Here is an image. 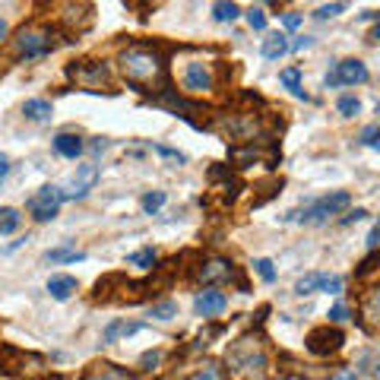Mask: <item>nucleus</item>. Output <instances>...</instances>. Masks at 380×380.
<instances>
[{"instance_id": "22", "label": "nucleus", "mask_w": 380, "mask_h": 380, "mask_svg": "<svg viewBox=\"0 0 380 380\" xmlns=\"http://www.w3.org/2000/svg\"><path fill=\"white\" fill-rule=\"evenodd\" d=\"M187 380H228V374H225L222 364L209 361V364H203V368H197V371L190 374Z\"/></svg>"}, {"instance_id": "32", "label": "nucleus", "mask_w": 380, "mask_h": 380, "mask_svg": "<svg viewBox=\"0 0 380 380\" xmlns=\"http://www.w3.org/2000/svg\"><path fill=\"white\" fill-rule=\"evenodd\" d=\"M158 152V156H165V158H171V162H178V165H181V162H187V156H184V152H178V149H168V146H152Z\"/></svg>"}, {"instance_id": "27", "label": "nucleus", "mask_w": 380, "mask_h": 380, "mask_svg": "<svg viewBox=\"0 0 380 380\" xmlns=\"http://www.w3.org/2000/svg\"><path fill=\"white\" fill-rule=\"evenodd\" d=\"M152 317L156 320H171V317H178V305L174 301H158V305H152Z\"/></svg>"}, {"instance_id": "23", "label": "nucleus", "mask_w": 380, "mask_h": 380, "mask_svg": "<svg viewBox=\"0 0 380 380\" xmlns=\"http://www.w3.org/2000/svg\"><path fill=\"white\" fill-rule=\"evenodd\" d=\"M165 200H168L165 190H152V193H146V197L140 200V206H143V213H146V215H156L158 209L165 206Z\"/></svg>"}, {"instance_id": "15", "label": "nucleus", "mask_w": 380, "mask_h": 380, "mask_svg": "<svg viewBox=\"0 0 380 380\" xmlns=\"http://www.w3.org/2000/svg\"><path fill=\"white\" fill-rule=\"evenodd\" d=\"M289 51V38L282 32H273V35H266L263 42H260V54H263L266 60H279L282 54Z\"/></svg>"}, {"instance_id": "34", "label": "nucleus", "mask_w": 380, "mask_h": 380, "mask_svg": "<svg viewBox=\"0 0 380 380\" xmlns=\"http://www.w3.org/2000/svg\"><path fill=\"white\" fill-rule=\"evenodd\" d=\"M348 320V307L346 305H333L330 307V323H346Z\"/></svg>"}, {"instance_id": "41", "label": "nucleus", "mask_w": 380, "mask_h": 380, "mask_svg": "<svg viewBox=\"0 0 380 380\" xmlns=\"http://www.w3.org/2000/svg\"><path fill=\"white\" fill-rule=\"evenodd\" d=\"M7 35H10V25H7V19L0 16V42H7Z\"/></svg>"}, {"instance_id": "37", "label": "nucleus", "mask_w": 380, "mask_h": 380, "mask_svg": "<svg viewBox=\"0 0 380 380\" xmlns=\"http://www.w3.org/2000/svg\"><path fill=\"white\" fill-rule=\"evenodd\" d=\"M311 45H314V42H311V38L305 35V38H298V42H292L289 48H292V51H305V48H311Z\"/></svg>"}, {"instance_id": "3", "label": "nucleus", "mask_w": 380, "mask_h": 380, "mask_svg": "<svg viewBox=\"0 0 380 380\" xmlns=\"http://www.w3.org/2000/svg\"><path fill=\"white\" fill-rule=\"evenodd\" d=\"M67 73L73 76L80 86H86L89 92H99L102 86L111 83V67H108L105 60H83V64L70 67Z\"/></svg>"}, {"instance_id": "17", "label": "nucleus", "mask_w": 380, "mask_h": 380, "mask_svg": "<svg viewBox=\"0 0 380 380\" xmlns=\"http://www.w3.org/2000/svg\"><path fill=\"white\" fill-rule=\"evenodd\" d=\"M83 380H136V377L130 371H124V368H115V364H99Z\"/></svg>"}, {"instance_id": "12", "label": "nucleus", "mask_w": 380, "mask_h": 380, "mask_svg": "<svg viewBox=\"0 0 380 380\" xmlns=\"http://www.w3.org/2000/svg\"><path fill=\"white\" fill-rule=\"evenodd\" d=\"M146 330V323H133V320H115L105 326V342H117V339L136 336V333Z\"/></svg>"}, {"instance_id": "7", "label": "nucleus", "mask_w": 380, "mask_h": 380, "mask_svg": "<svg viewBox=\"0 0 380 380\" xmlns=\"http://www.w3.org/2000/svg\"><path fill=\"white\" fill-rule=\"evenodd\" d=\"M307 352H314V355H333V352H339L342 348V342H346V336H342V330H336V326H317V330L307 333Z\"/></svg>"}, {"instance_id": "44", "label": "nucleus", "mask_w": 380, "mask_h": 380, "mask_svg": "<svg viewBox=\"0 0 380 380\" xmlns=\"http://www.w3.org/2000/svg\"><path fill=\"white\" fill-rule=\"evenodd\" d=\"M279 380H298V377H279Z\"/></svg>"}, {"instance_id": "5", "label": "nucleus", "mask_w": 380, "mask_h": 380, "mask_svg": "<svg viewBox=\"0 0 380 380\" xmlns=\"http://www.w3.org/2000/svg\"><path fill=\"white\" fill-rule=\"evenodd\" d=\"M51 48H54V42H51L48 29H23V32L16 35V54L23 60L45 58Z\"/></svg>"}, {"instance_id": "28", "label": "nucleus", "mask_w": 380, "mask_h": 380, "mask_svg": "<svg viewBox=\"0 0 380 380\" xmlns=\"http://www.w3.org/2000/svg\"><path fill=\"white\" fill-rule=\"evenodd\" d=\"M254 270H257V276H260L263 282H276L273 260H266V257H260V260H254Z\"/></svg>"}, {"instance_id": "10", "label": "nucleus", "mask_w": 380, "mask_h": 380, "mask_svg": "<svg viewBox=\"0 0 380 380\" xmlns=\"http://www.w3.org/2000/svg\"><path fill=\"white\" fill-rule=\"evenodd\" d=\"M95 181H99V165H80L73 174V193H67V200H83L86 193H89L92 187H95Z\"/></svg>"}, {"instance_id": "14", "label": "nucleus", "mask_w": 380, "mask_h": 380, "mask_svg": "<svg viewBox=\"0 0 380 380\" xmlns=\"http://www.w3.org/2000/svg\"><path fill=\"white\" fill-rule=\"evenodd\" d=\"M348 203H352V193H348V190H333V193L317 200V206L326 215H336V213H342V209H348Z\"/></svg>"}, {"instance_id": "36", "label": "nucleus", "mask_w": 380, "mask_h": 380, "mask_svg": "<svg viewBox=\"0 0 380 380\" xmlns=\"http://www.w3.org/2000/svg\"><path fill=\"white\" fill-rule=\"evenodd\" d=\"M361 219H368V209H352V213H348V215H342V225L361 222Z\"/></svg>"}, {"instance_id": "21", "label": "nucleus", "mask_w": 380, "mask_h": 380, "mask_svg": "<svg viewBox=\"0 0 380 380\" xmlns=\"http://www.w3.org/2000/svg\"><path fill=\"white\" fill-rule=\"evenodd\" d=\"M279 83L285 86V89L295 92L298 99H307L305 89H301V70H298V67H289V70H282V73H279Z\"/></svg>"}, {"instance_id": "20", "label": "nucleus", "mask_w": 380, "mask_h": 380, "mask_svg": "<svg viewBox=\"0 0 380 380\" xmlns=\"http://www.w3.org/2000/svg\"><path fill=\"white\" fill-rule=\"evenodd\" d=\"M23 225V215H19V209L13 206H3L0 209V235H13Z\"/></svg>"}, {"instance_id": "18", "label": "nucleus", "mask_w": 380, "mask_h": 380, "mask_svg": "<svg viewBox=\"0 0 380 380\" xmlns=\"http://www.w3.org/2000/svg\"><path fill=\"white\" fill-rule=\"evenodd\" d=\"M45 260H48V263H83L86 254L83 250H73V248H54L45 254Z\"/></svg>"}, {"instance_id": "35", "label": "nucleus", "mask_w": 380, "mask_h": 380, "mask_svg": "<svg viewBox=\"0 0 380 380\" xmlns=\"http://www.w3.org/2000/svg\"><path fill=\"white\" fill-rule=\"evenodd\" d=\"M158 358H162L158 352H146V355L140 358V368H143V371H152V368L158 364Z\"/></svg>"}, {"instance_id": "2", "label": "nucleus", "mask_w": 380, "mask_h": 380, "mask_svg": "<svg viewBox=\"0 0 380 380\" xmlns=\"http://www.w3.org/2000/svg\"><path fill=\"white\" fill-rule=\"evenodd\" d=\"M67 200V193L60 187H42L35 197H29V213L38 219V222H51V219H58V213H60V203Z\"/></svg>"}, {"instance_id": "11", "label": "nucleus", "mask_w": 380, "mask_h": 380, "mask_svg": "<svg viewBox=\"0 0 380 380\" xmlns=\"http://www.w3.org/2000/svg\"><path fill=\"white\" fill-rule=\"evenodd\" d=\"M83 149H86V143L80 140V133L64 130V133L54 136V152L64 156V158H80V156H83Z\"/></svg>"}, {"instance_id": "4", "label": "nucleus", "mask_w": 380, "mask_h": 380, "mask_svg": "<svg viewBox=\"0 0 380 380\" xmlns=\"http://www.w3.org/2000/svg\"><path fill=\"white\" fill-rule=\"evenodd\" d=\"M368 80H371L368 67H364L361 60H355V58L339 60L330 73L323 76V83L330 86V89H333V86H361V83H368Z\"/></svg>"}, {"instance_id": "24", "label": "nucleus", "mask_w": 380, "mask_h": 380, "mask_svg": "<svg viewBox=\"0 0 380 380\" xmlns=\"http://www.w3.org/2000/svg\"><path fill=\"white\" fill-rule=\"evenodd\" d=\"M320 279H323V273L301 276V279H298V285H295V295H314V292H320Z\"/></svg>"}, {"instance_id": "30", "label": "nucleus", "mask_w": 380, "mask_h": 380, "mask_svg": "<svg viewBox=\"0 0 380 380\" xmlns=\"http://www.w3.org/2000/svg\"><path fill=\"white\" fill-rule=\"evenodd\" d=\"M248 25L254 29V32H263L266 29V13L260 7H250L248 10Z\"/></svg>"}, {"instance_id": "29", "label": "nucleus", "mask_w": 380, "mask_h": 380, "mask_svg": "<svg viewBox=\"0 0 380 380\" xmlns=\"http://www.w3.org/2000/svg\"><path fill=\"white\" fill-rule=\"evenodd\" d=\"M342 285H346V282H342V276H326V273H323L320 292H326V295H339V292H342Z\"/></svg>"}, {"instance_id": "40", "label": "nucleus", "mask_w": 380, "mask_h": 380, "mask_svg": "<svg viewBox=\"0 0 380 380\" xmlns=\"http://www.w3.org/2000/svg\"><path fill=\"white\" fill-rule=\"evenodd\" d=\"M330 380H358V374L355 371H339V374H333Z\"/></svg>"}, {"instance_id": "31", "label": "nucleus", "mask_w": 380, "mask_h": 380, "mask_svg": "<svg viewBox=\"0 0 380 380\" xmlns=\"http://www.w3.org/2000/svg\"><path fill=\"white\" fill-rule=\"evenodd\" d=\"M346 7H348L346 0H336V3H326V7H320V10H317V19H333V16H339V13H342Z\"/></svg>"}, {"instance_id": "8", "label": "nucleus", "mask_w": 380, "mask_h": 380, "mask_svg": "<svg viewBox=\"0 0 380 380\" xmlns=\"http://www.w3.org/2000/svg\"><path fill=\"white\" fill-rule=\"evenodd\" d=\"M225 307H228V295H225V292H219L215 285L203 289L197 295V301H193V311H197L200 317H215V314H222Z\"/></svg>"}, {"instance_id": "26", "label": "nucleus", "mask_w": 380, "mask_h": 380, "mask_svg": "<svg viewBox=\"0 0 380 380\" xmlns=\"http://www.w3.org/2000/svg\"><path fill=\"white\" fill-rule=\"evenodd\" d=\"M336 108H339V115H342V117H355L358 111H361V102H358L355 95H342Z\"/></svg>"}, {"instance_id": "33", "label": "nucleus", "mask_w": 380, "mask_h": 380, "mask_svg": "<svg viewBox=\"0 0 380 380\" xmlns=\"http://www.w3.org/2000/svg\"><path fill=\"white\" fill-rule=\"evenodd\" d=\"M377 136H380V127L371 124V127H364L361 130V143L364 146H377Z\"/></svg>"}, {"instance_id": "25", "label": "nucleus", "mask_w": 380, "mask_h": 380, "mask_svg": "<svg viewBox=\"0 0 380 380\" xmlns=\"http://www.w3.org/2000/svg\"><path fill=\"white\" fill-rule=\"evenodd\" d=\"M127 263H130V266H140V270H152V266H156V250H152V248L136 250V254L127 257Z\"/></svg>"}, {"instance_id": "16", "label": "nucleus", "mask_w": 380, "mask_h": 380, "mask_svg": "<svg viewBox=\"0 0 380 380\" xmlns=\"http://www.w3.org/2000/svg\"><path fill=\"white\" fill-rule=\"evenodd\" d=\"M23 115L29 117V121H35V124H45V121H51L54 108H51V102H45V99H29L23 105Z\"/></svg>"}, {"instance_id": "13", "label": "nucleus", "mask_w": 380, "mask_h": 380, "mask_svg": "<svg viewBox=\"0 0 380 380\" xmlns=\"http://www.w3.org/2000/svg\"><path fill=\"white\" fill-rule=\"evenodd\" d=\"M80 289V282L73 276H51L48 279V292L54 301H67V298H73V292Z\"/></svg>"}, {"instance_id": "9", "label": "nucleus", "mask_w": 380, "mask_h": 380, "mask_svg": "<svg viewBox=\"0 0 380 380\" xmlns=\"http://www.w3.org/2000/svg\"><path fill=\"white\" fill-rule=\"evenodd\" d=\"M200 279L203 282H232L235 279V266H232V260H222V257H213L209 263H203L200 266Z\"/></svg>"}, {"instance_id": "1", "label": "nucleus", "mask_w": 380, "mask_h": 380, "mask_svg": "<svg viewBox=\"0 0 380 380\" xmlns=\"http://www.w3.org/2000/svg\"><path fill=\"white\" fill-rule=\"evenodd\" d=\"M121 70L130 86H152L162 83V76H165V58L152 48L133 45V48L121 51Z\"/></svg>"}, {"instance_id": "6", "label": "nucleus", "mask_w": 380, "mask_h": 380, "mask_svg": "<svg viewBox=\"0 0 380 380\" xmlns=\"http://www.w3.org/2000/svg\"><path fill=\"white\" fill-rule=\"evenodd\" d=\"M181 86H184V92H190V95H203V92H209L215 86L213 67L203 64V60H190V64L181 70Z\"/></svg>"}, {"instance_id": "38", "label": "nucleus", "mask_w": 380, "mask_h": 380, "mask_svg": "<svg viewBox=\"0 0 380 380\" xmlns=\"http://www.w3.org/2000/svg\"><path fill=\"white\" fill-rule=\"evenodd\" d=\"M282 23H285V29H298V25H301V16H298V13H289Z\"/></svg>"}, {"instance_id": "19", "label": "nucleus", "mask_w": 380, "mask_h": 380, "mask_svg": "<svg viewBox=\"0 0 380 380\" xmlns=\"http://www.w3.org/2000/svg\"><path fill=\"white\" fill-rule=\"evenodd\" d=\"M213 16H215V23H235L241 16V10L235 0H219L213 7Z\"/></svg>"}, {"instance_id": "43", "label": "nucleus", "mask_w": 380, "mask_h": 380, "mask_svg": "<svg viewBox=\"0 0 380 380\" xmlns=\"http://www.w3.org/2000/svg\"><path fill=\"white\" fill-rule=\"evenodd\" d=\"M368 248H377V228H371V235H368Z\"/></svg>"}, {"instance_id": "39", "label": "nucleus", "mask_w": 380, "mask_h": 380, "mask_svg": "<svg viewBox=\"0 0 380 380\" xmlns=\"http://www.w3.org/2000/svg\"><path fill=\"white\" fill-rule=\"evenodd\" d=\"M7 174H10V158L3 156V152H0V181H3Z\"/></svg>"}, {"instance_id": "42", "label": "nucleus", "mask_w": 380, "mask_h": 380, "mask_svg": "<svg viewBox=\"0 0 380 380\" xmlns=\"http://www.w3.org/2000/svg\"><path fill=\"white\" fill-rule=\"evenodd\" d=\"M105 149H108V140H102V136L92 143V152H105Z\"/></svg>"}]
</instances>
